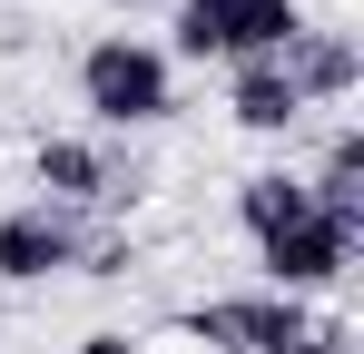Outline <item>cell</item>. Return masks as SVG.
I'll return each instance as SVG.
<instances>
[{"label": "cell", "instance_id": "1", "mask_svg": "<svg viewBox=\"0 0 364 354\" xmlns=\"http://www.w3.org/2000/svg\"><path fill=\"white\" fill-rule=\"evenodd\" d=\"M178 335L217 354H355V325L296 295H207V305H178Z\"/></svg>", "mask_w": 364, "mask_h": 354}, {"label": "cell", "instance_id": "2", "mask_svg": "<svg viewBox=\"0 0 364 354\" xmlns=\"http://www.w3.org/2000/svg\"><path fill=\"white\" fill-rule=\"evenodd\" d=\"M79 109L99 118V128H158V118L178 109V59L158 50V40H138V30L89 40L79 50Z\"/></svg>", "mask_w": 364, "mask_h": 354}, {"label": "cell", "instance_id": "3", "mask_svg": "<svg viewBox=\"0 0 364 354\" xmlns=\"http://www.w3.org/2000/svg\"><path fill=\"white\" fill-rule=\"evenodd\" d=\"M305 30V0H178L168 10V59H276Z\"/></svg>", "mask_w": 364, "mask_h": 354}, {"label": "cell", "instance_id": "4", "mask_svg": "<svg viewBox=\"0 0 364 354\" xmlns=\"http://www.w3.org/2000/svg\"><path fill=\"white\" fill-rule=\"evenodd\" d=\"M30 177H40V197H50V207H79V217H128V207H138V187H148V177L128 168L119 148H99V138H40Z\"/></svg>", "mask_w": 364, "mask_h": 354}, {"label": "cell", "instance_id": "5", "mask_svg": "<svg viewBox=\"0 0 364 354\" xmlns=\"http://www.w3.org/2000/svg\"><path fill=\"white\" fill-rule=\"evenodd\" d=\"M79 246H89V217H79V207L20 197V207L0 217V286H40V276H79Z\"/></svg>", "mask_w": 364, "mask_h": 354}, {"label": "cell", "instance_id": "6", "mask_svg": "<svg viewBox=\"0 0 364 354\" xmlns=\"http://www.w3.org/2000/svg\"><path fill=\"white\" fill-rule=\"evenodd\" d=\"M256 266H266V295L315 305L325 286H345V276H355V236L325 227V217H296L286 236H266V246H256Z\"/></svg>", "mask_w": 364, "mask_h": 354}, {"label": "cell", "instance_id": "7", "mask_svg": "<svg viewBox=\"0 0 364 354\" xmlns=\"http://www.w3.org/2000/svg\"><path fill=\"white\" fill-rule=\"evenodd\" d=\"M276 69L296 79L305 109H335V99H355V89H364V50H355V30H315V20L276 50Z\"/></svg>", "mask_w": 364, "mask_h": 354}, {"label": "cell", "instance_id": "8", "mask_svg": "<svg viewBox=\"0 0 364 354\" xmlns=\"http://www.w3.org/2000/svg\"><path fill=\"white\" fill-rule=\"evenodd\" d=\"M227 118H237L246 138H286L305 118V99H296V79H286L276 59H237V69H227Z\"/></svg>", "mask_w": 364, "mask_h": 354}, {"label": "cell", "instance_id": "9", "mask_svg": "<svg viewBox=\"0 0 364 354\" xmlns=\"http://www.w3.org/2000/svg\"><path fill=\"white\" fill-rule=\"evenodd\" d=\"M296 217H315V197H305V177L296 168H256V177H237V227L266 246V236H286Z\"/></svg>", "mask_w": 364, "mask_h": 354}, {"label": "cell", "instance_id": "10", "mask_svg": "<svg viewBox=\"0 0 364 354\" xmlns=\"http://www.w3.org/2000/svg\"><path fill=\"white\" fill-rule=\"evenodd\" d=\"M79 354H138V345H128V335H89Z\"/></svg>", "mask_w": 364, "mask_h": 354}, {"label": "cell", "instance_id": "11", "mask_svg": "<svg viewBox=\"0 0 364 354\" xmlns=\"http://www.w3.org/2000/svg\"><path fill=\"white\" fill-rule=\"evenodd\" d=\"M119 10H138V0H119Z\"/></svg>", "mask_w": 364, "mask_h": 354}]
</instances>
